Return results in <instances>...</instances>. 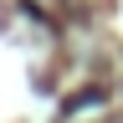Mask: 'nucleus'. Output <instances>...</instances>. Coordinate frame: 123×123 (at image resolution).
Instances as JSON below:
<instances>
[]
</instances>
